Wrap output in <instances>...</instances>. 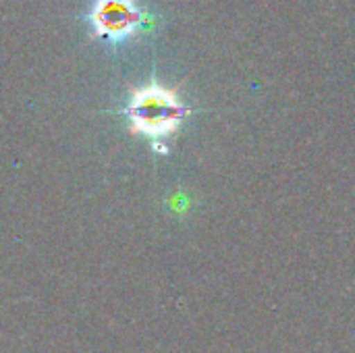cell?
I'll return each instance as SVG.
<instances>
[{
    "instance_id": "cell-1",
    "label": "cell",
    "mask_w": 355,
    "mask_h": 353,
    "mask_svg": "<svg viewBox=\"0 0 355 353\" xmlns=\"http://www.w3.org/2000/svg\"><path fill=\"white\" fill-rule=\"evenodd\" d=\"M185 114V106L177 98V89L158 83L135 87L127 106L131 131L148 137H166L175 133Z\"/></svg>"
},
{
    "instance_id": "cell-2",
    "label": "cell",
    "mask_w": 355,
    "mask_h": 353,
    "mask_svg": "<svg viewBox=\"0 0 355 353\" xmlns=\"http://www.w3.org/2000/svg\"><path fill=\"white\" fill-rule=\"evenodd\" d=\"M139 12L133 0H96L92 8V25L96 35L121 40L133 33Z\"/></svg>"
}]
</instances>
